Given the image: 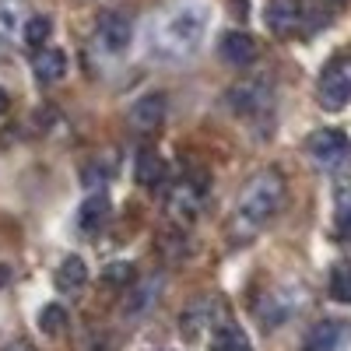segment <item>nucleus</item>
<instances>
[{"label":"nucleus","mask_w":351,"mask_h":351,"mask_svg":"<svg viewBox=\"0 0 351 351\" xmlns=\"http://www.w3.org/2000/svg\"><path fill=\"white\" fill-rule=\"evenodd\" d=\"M109 211H112L109 197L106 193H92L81 204V211H77V228L84 232V236H95V232L109 221Z\"/></svg>","instance_id":"obj_12"},{"label":"nucleus","mask_w":351,"mask_h":351,"mask_svg":"<svg viewBox=\"0 0 351 351\" xmlns=\"http://www.w3.org/2000/svg\"><path fill=\"white\" fill-rule=\"evenodd\" d=\"M106 281H112V285H130V281H134V263H112V267L106 271Z\"/></svg>","instance_id":"obj_24"},{"label":"nucleus","mask_w":351,"mask_h":351,"mask_svg":"<svg viewBox=\"0 0 351 351\" xmlns=\"http://www.w3.org/2000/svg\"><path fill=\"white\" fill-rule=\"evenodd\" d=\"M49 18H43V14H36V18H28L25 21V28H21V32H25V43L28 46H32V49H39L46 39H49Z\"/></svg>","instance_id":"obj_23"},{"label":"nucleus","mask_w":351,"mask_h":351,"mask_svg":"<svg viewBox=\"0 0 351 351\" xmlns=\"http://www.w3.org/2000/svg\"><path fill=\"white\" fill-rule=\"evenodd\" d=\"M228 106L236 109V116H256L263 109H271V88H267V77H250L243 84L232 88V95H228Z\"/></svg>","instance_id":"obj_6"},{"label":"nucleus","mask_w":351,"mask_h":351,"mask_svg":"<svg viewBox=\"0 0 351 351\" xmlns=\"http://www.w3.org/2000/svg\"><path fill=\"white\" fill-rule=\"evenodd\" d=\"M211 351H253V348H250V337L236 324H221L211 334Z\"/></svg>","instance_id":"obj_17"},{"label":"nucleus","mask_w":351,"mask_h":351,"mask_svg":"<svg viewBox=\"0 0 351 351\" xmlns=\"http://www.w3.org/2000/svg\"><path fill=\"white\" fill-rule=\"evenodd\" d=\"M130 39H134V25H130L127 14L106 11V14L99 18V25H95V43H99L109 56H120V53L130 46Z\"/></svg>","instance_id":"obj_5"},{"label":"nucleus","mask_w":351,"mask_h":351,"mask_svg":"<svg viewBox=\"0 0 351 351\" xmlns=\"http://www.w3.org/2000/svg\"><path fill=\"white\" fill-rule=\"evenodd\" d=\"M8 106H11V99H8V92H4V88H0V116L8 112Z\"/></svg>","instance_id":"obj_25"},{"label":"nucleus","mask_w":351,"mask_h":351,"mask_svg":"<svg viewBox=\"0 0 351 351\" xmlns=\"http://www.w3.org/2000/svg\"><path fill=\"white\" fill-rule=\"evenodd\" d=\"M36 77L43 81V84H53V81H60L64 74H67V56H64V49H43L39 56H36Z\"/></svg>","instance_id":"obj_15"},{"label":"nucleus","mask_w":351,"mask_h":351,"mask_svg":"<svg viewBox=\"0 0 351 351\" xmlns=\"http://www.w3.org/2000/svg\"><path fill=\"white\" fill-rule=\"evenodd\" d=\"M64 327H67V309H64V306L49 302V306H43V309H39V330H43V334L56 337Z\"/></svg>","instance_id":"obj_22"},{"label":"nucleus","mask_w":351,"mask_h":351,"mask_svg":"<svg viewBox=\"0 0 351 351\" xmlns=\"http://www.w3.org/2000/svg\"><path fill=\"white\" fill-rule=\"evenodd\" d=\"M88 281V267L81 256H67L60 267H56V288L60 291H81Z\"/></svg>","instance_id":"obj_16"},{"label":"nucleus","mask_w":351,"mask_h":351,"mask_svg":"<svg viewBox=\"0 0 351 351\" xmlns=\"http://www.w3.org/2000/svg\"><path fill=\"white\" fill-rule=\"evenodd\" d=\"M334 208H337V236L351 239V180H341L334 186Z\"/></svg>","instance_id":"obj_18"},{"label":"nucleus","mask_w":351,"mask_h":351,"mask_svg":"<svg viewBox=\"0 0 351 351\" xmlns=\"http://www.w3.org/2000/svg\"><path fill=\"white\" fill-rule=\"evenodd\" d=\"M218 53H221V60H225L228 67H250V64L256 60V39H253L250 32H228V36L221 39Z\"/></svg>","instance_id":"obj_11"},{"label":"nucleus","mask_w":351,"mask_h":351,"mask_svg":"<svg viewBox=\"0 0 351 351\" xmlns=\"http://www.w3.org/2000/svg\"><path fill=\"white\" fill-rule=\"evenodd\" d=\"M197 211H200V193L190 183H180L172 190V197H169V215L180 225H190L197 218Z\"/></svg>","instance_id":"obj_13"},{"label":"nucleus","mask_w":351,"mask_h":351,"mask_svg":"<svg viewBox=\"0 0 351 351\" xmlns=\"http://www.w3.org/2000/svg\"><path fill=\"white\" fill-rule=\"evenodd\" d=\"M137 183L141 186H158L162 183V172H165V165H162V158L152 152V148H144L141 155H137Z\"/></svg>","instance_id":"obj_19"},{"label":"nucleus","mask_w":351,"mask_h":351,"mask_svg":"<svg viewBox=\"0 0 351 351\" xmlns=\"http://www.w3.org/2000/svg\"><path fill=\"white\" fill-rule=\"evenodd\" d=\"M215 316H218V302H215V299H197V302H190V306L183 309L180 330H183L190 341H197V337L208 334L211 327H221V324H215Z\"/></svg>","instance_id":"obj_7"},{"label":"nucleus","mask_w":351,"mask_h":351,"mask_svg":"<svg viewBox=\"0 0 351 351\" xmlns=\"http://www.w3.org/2000/svg\"><path fill=\"white\" fill-rule=\"evenodd\" d=\"M127 120H130V127L137 130V134H152V130H158L162 127V120H165V95H144V99H137L134 106H130V112H127Z\"/></svg>","instance_id":"obj_8"},{"label":"nucleus","mask_w":351,"mask_h":351,"mask_svg":"<svg viewBox=\"0 0 351 351\" xmlns=\"http://www.w3.org/2000/svg\"><path fill=\"white\" fill-rule=\"evenodd\" d=\"M302 0H267V11H263L267 28L274 36H291L302 21Z\"/></svg>","instance_id":"obj_9"},{"label":"nucleus","mask_w":351,"mask_h":351,"mask_svg":"<svg viewBox=\"0 0 351 351\" xmlns=\"http://www.w3.org/2000/svg\"><path fill=\"white\" fill-rule=\"evenodd\" d=\"M211 0H176V4L158 18L155 32H152V49L158 60L165 64H180L204 46L211 28Z\"/></svg>","instance_id":"obj_1"},{"label":"nucleus","mask_w":351,"mask_h":351,"mask_svg":"<svg viewBox=\"0 0 351 351\" xmlns=\"http://www.w3.org/2000/svg\"><path fill=\"white\" fill-rule=\"evenodd\" d=\"M18 21H21V4L18 0H0V49H8V43L14 39Z\"/></svg>","instance_id":"obj_20"},{"label":"nucleus","mask_w":351,"mask_h":351,"mask_svg":"<svg viewBox=\"0 0 351 351\" xmlns=\"http://www.w3.org/2000/svg\"><path fill=\"white\" fill-rule=\"evenodd\" d=\"M351 327L344 319H324V324H316L302 344V351H341L344 341H348Z\"/></svg>","instance_id":"obj_10"},{"label":"nucleus","mask_w":351,"mask_h":351,"mask_svg":"<svg viewBox=\"0 0 351 351\" xmlns=\"http://www.w3.org/2000/svg\"><path fill=\"white\" fill-rule=\"evenodd\" d=\"M306 148H309V155L324 165V169H337L348 155H351V144H348V137L341 134V130H334V127H324V130H316V134H309V141H306Z\"/></svg>","instance_id":"obj_4"},{"label":"nucleus","mask_w":351,"mask_h":351,"mask_svg":"<svg viewBox=\"0 0 351 351\" xmlns=\"http://www.w3.org/2000/svg\"><path fill=\"white\" fill-rule=\"evenodd\" d=\"M158 291H162V281H144V285H134L130 288V295L123 299V316H144L155 299H158Z\"/></svg>","instance_id":"obj_14"},{"label":"nucleus","mask_w":351,"mask_h":351,"mask_svg":"<svg viewBox=\"0 0 351 351\" xmlns=\"http://www.w3.org/2000/svg\"><path fill=\"white\" fill-rule=\"evenodd\" d=\"M330 295L344 306H351V260L337 263V267L330 271Z\"/></svg>","instance_id":"obj_21"},{"label":"nucleus","mask_w":351,"mask_h":351,"mask_svg":"<svg viewBox=\"0 0 351 351\" xmlns=\"http://www.w3.org/2000/svg\"><path fill=\"white\" fill-rule=\"evenodd\" d=\"M316 99L324 109H344L351 102V56L341 53L324 67L316 81Z\"/></svg>","instance_id":"obj_3"},{"label":"nucleus","mask_w":351,"mask_h":351,"mask_svg":"<svg viewBox=\"0 0 351 351\" xmlns=\"http://www.w3.org/2000/svg\"><path fill=\"white\" fill-rule=\"evenodd\" d=\"M285 208V176L278 169H263L243 186L239 200H236V215H232V239L250 243L253 236H260L267 221H274V215Z\"/></svg>","instance_id":"obj_2"}]
</instances>
